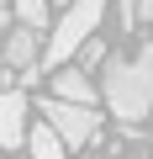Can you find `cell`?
<instances>
[{
	"instance_id": "cell-4",
	"label": "cell",
	"mask_w": 153,
	"mask_h": 159,
	"mask_svg": "<svg viewBox=\"0 0 153 159\" xmlns=\"http://www.w3.org/2000/svg\"><path fill=\"white\" fill-rule=\"evenodd\" d=\"M27 90H0V148H21L27 143Z\"/></svg>"
},
{
	"instance_id": "cell-7",
	"label": "cell",
	"mask_w": 153,
	"mask_h": 159,
	"mask_svg": "<svg viewBox=\"0 0 153 159\" xmlns=\"http://www.w3.org/2000/svg\"><path fill=\"white\" fill-rule=\"evenodd\" d=\"M27 143H32V159H69V143H63V138H58L48 122H32Z\"/></svg>"
},
{
	"instance_id": "cell-14",
	"label": "cell",
	"mask_w": 153,
	"mask_h": 159,
	"mask_svg": "<svg viewBox=\"0 0 153 159\" xmlns=\"http://www.w3.org/2000/svg\"><path fill=\"white\" fill-rule=\"evenodd\" d=\"M0 6H6V0H0Z\"/></svg>"
},
{
	"instance_id": "cell-3",
	"label": "cell",
	"mask_w": 153,
	"mask_h": 159,
	"mask_svg": "<svg viewBox=\"0 0 153 159\" xmlns=\"http://www.w3.org/2000/svg\"><path fill=\"white\" fill-rule=\"evenodd\" d=\"M37 111H42V122H48L69 148H85V143L100 133V111H95V106H74V101L42 96V101H37Z\"/></svg>"
},
{
	"instance_id": "cell-9",
	"label": "cell",
	"mask_w": 153,
	"mask_h": 159,
	"mask_svg": "<svg viewBox=\"0 0 153 159\" xmlns=\"http://www.w3.org/2000/svg\"><path fill=\"white\" fill-rule=\"evenodd\" d=\"M106 58H111V53H106V43H100V37H90L79 53H74V64H79L85 74H90V69H106Z\"/></svg>"
},
{
	"instance_id": "cell-2",
	"label": "cell",
	"mask_w": 153,
	"mask_h": 159,
	"mask_svg": "<svg viewBox=\"0 0 153 159\" xmlns=\"http://www.w3.org/2000/svg\"><path fill=\"white\" fill-rule=\"evenodd\" d=\"M100 16H106V0H74V6L58 16L48 48H42V69H63V64H74V53L95 37Z\"/></svg>"
},
{
	"instance_id": "cell-15",
	"label": "cell",
	"mask_w": 153,
	"mask_h": 159,
	"mask_svg": "<svg viewBox=\"0 0 153 159\" xmlns=\"http://www.w3.org/2000/svg\"><path fill=\"white\" fill-rule=\"evenodd\" d=\"M148 117H153V111H148Z\"/></svg>"
},
{
	"instance_id": "cell-6",
	"label": "cell",
	"mask_w": 153,
	"mask_h": 159,
	"mask_svg": "<svg viewBox=\"0 0 153 159\" xmlns=\"http://www.w3.org/2000/svg\"><path fill=\"white\" fill-rule=\"evenodd\" d=\"M53 96H58V101H74V106H95V101H100V85H95L79 64H63V69L53 74Z\"/></svg>"
},
{
	"instance_id": "cell-5",
	"label": "cell",
	"mask_w": 153,
	"mask_h": 159,
	"mask_svg": "<svg viewBox=\"0 0 153 159\" xmlns=\"http://www.w3.org/2000/svg\"><path fill=\"white\" fill-rule=\"evenodd\" d=\"M0 64L6 69H32V64H42V37H37V27H11L6 32V43H0Z\"/></svg>"
},
{
	"instance_id": "cell-11",
	"label": "cell",
	"mask_w": 153,
	"mask_h": 159,
	"mask_svg": "<svg viewBox=\"0 0 153 159\" xmlns=\"http://www.w3.org/2000/svg\"><path fill=\"white\" fill-rule=\"evenodd\" d=\"M137 21H148V27H153V0H137Z\"/></svg>"
},
{
	"instance_id": "cell-12",
	"label": "cell",
	"mask_w": 153,
	"mask_h": 159,
	"mask_svg": "<svg viewBox=\"0 0 153 159\" xmlns=\"http://www.w3.org/2000/svg\"><path fill=\"white\" fill-rule=\"evenodd\" d=\"M6 32H11V11L0 6V43H6Z\"/></svg>"
},
{
	"instance_id": "cell-13",
	"label": "cell",
	"mask_w": 153,
	"mask_h": 159,
	"mask_svg": "<svg viewBox=\"0 0 153 159\" xmlns=\"http://www.w3.org/2000/svg\"><path fill=\"white\" fill-rule=\"evenodd\" d=\"M53 6H58V11H69V6H74V0H53Z\"/></svg>"
},
{
	"instance_id": "cell-1",
	"label": "cell",
	"mask_w": 153,
	"mask_h": 159,
	"mask_svg": "<svg viewBox=\"0 0 153 159\" xmlns=\"http://www.w3.org/2000/svg\"><path fill=\"white\" fill-rule=\"evenodd\" d=\"M100 101H106L111 117L127 122V127H137V122L153 111V43H142L132 58H106Z\"/></svg>"
},
{
	"instance_id": "cell-10",
	"label": "cell",
	"mask_w": 153,
	"mask_h": 159,
	"mask_svg": "<svg viewBox=\"0 0 153 159\" xmlns=\"http://www.w3.org/2000/svg\"><path fill=\"white\" fill-rule=\"evenodd\" d=\"M116 11H121V27L132 32V27H137V0H116Z\"/></svg>"
},
{
	"instance_id": "cell-8",
	"label": "cell",
	"mask_w": 153,
	"mask_h": 159,
	"mask_svg": "<svg viewBox=\"0 0 153 159\" xmlns=\"http://www.w3.org/2000/svg\"><path fill=\"white\" fill-rule=\"evenodd\" d=\"M11 6H16V21L21 27H48V6H53V0H11Z\"/></svg>"
}]
</instances>
